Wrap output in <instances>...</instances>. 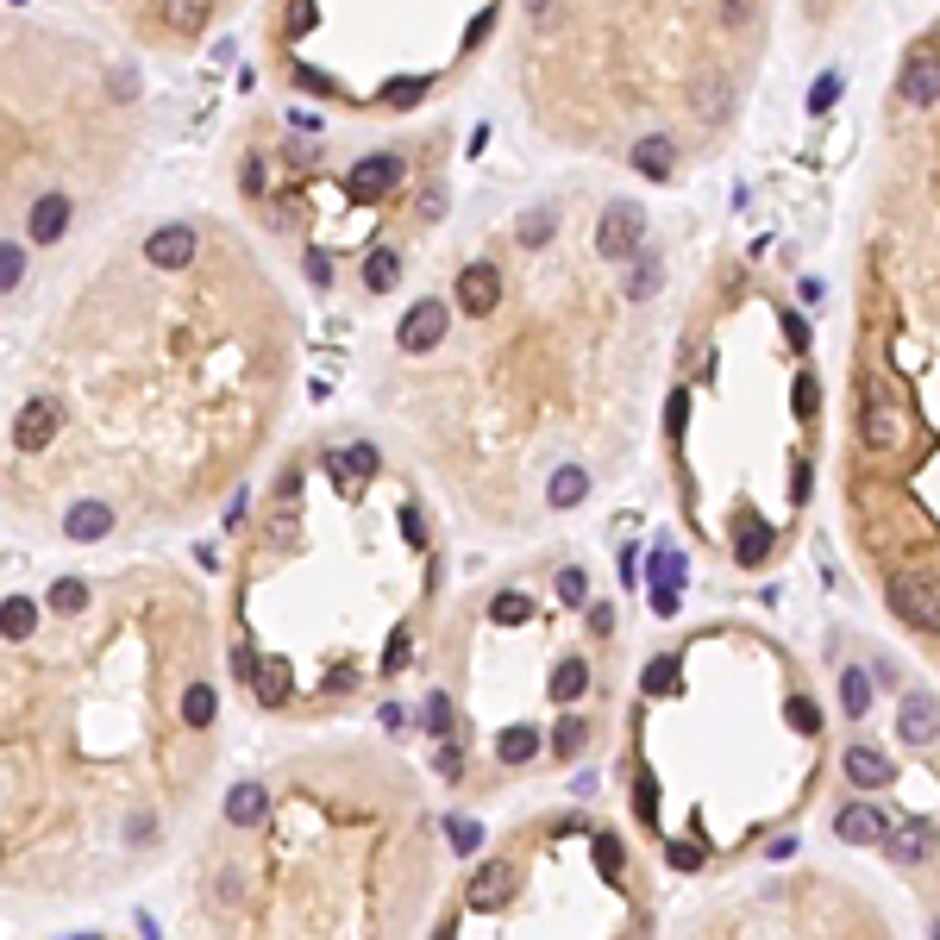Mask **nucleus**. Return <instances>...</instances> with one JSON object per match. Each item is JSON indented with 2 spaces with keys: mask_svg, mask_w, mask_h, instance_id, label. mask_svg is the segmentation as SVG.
<instances>
[{
  "mask_svg": "<svg viewBox=\"0 0 940 940\" xmlns=\"http://www.w3.org/2000/svg\"><path fill=\"white\" fill-rule=\"evenodd\" d=\"M302 307L245 232L145 220L63 288L0 389V527L95 552L213 520L283 445Z\"/></svg>",
  "mask_w": 940,
  "mask_h": 940,
  "instance_id": "nucleus-1",
  "label": "nucleus"
},
{
  "mask_svg": "<svg viewBox=\"0 0 940 940\" xmlns=\"http://www.w3.org/2000/svg\"><path fill=\"white\" fill-rule=\"evenodd\" d=\"M226 747V646L189 564H70L0 590V916H82L176 865Z\"/></svg>",
  "mask_w": 940,
  "mask_h": 940,
  "instance_id": "nucleus-2",
  "label": "nucleus"
},
{
  "mask_svg": "<svg viewBox=\"0 0 940 940\" xmlns=\"http://www.w3.org/2000/svg\"><path fill=\"white\" fill-rule=\"evenodd\" d=\"M232 515L220 564V646L232 709L276 733L402 721L445 602L440 508L383 426L283 433Z\"/></svg>",
  "mask_w": 940,
  "mask_h": 940,
  "instance_id": "nucleus-3",
  "label": "nucleus"
},
{
  "mask_svg": "<svg viewBox=\"0 0 940 940\" xmlns=\"http://www.w3.org/2000/svg\"><path fill=\"white\" fill-rule=\"evenodd\" d=\"M440 822L389 740L320 728L213 790L182 846L176 921L220 940L433 928Z\"/></svg>",
  "mask_w": 940,
  "mask_h": 940,
  "instance_id": "nucleus-4",
  "label": "nucleus"
},
{
  "mask_svg": "<svg viewBox=\"0 0 940 940\" xmlns=\"http://www.w3.org/2000/svg\"><path fill=\"white\" fill-rule=\"evenodd\" d=\"M232 189L295 257L307 295L339 314L389 302L408 276V239L445 213V182L408 145H370L332 163L327 119L302 107L283 119L276 145L239 151Z\"/></svg>",
  "mask_w": 940,
  "mask_h": 940,
  "instance_id": "nucleus-5",
  "label": "nucleus"
},
{
  "mask_svg": "<svg viewBox=\"0 0 940 940\" xmlns=\"http://www.w3.org/2000/svg\"><path fill=\"white\" fill-rule=\"evenodd\" d=\"M44 70L32 44H0V320L20 314L82 239L114 157V119L138 107L133 63H101L44 114L25 107Z\"/></svg>",
  "mask_w": 940,
  "mask_h": 940,
  "instance_id": "nucleus-6",
  "label": "nucleus"
},
{
  "mask_svg": "<svg viewBox=\"0 0 940 940\" xmlns=\"http://www.w3.org/2000/svg\"><path fill=\"white\" fill-rule=\"evenodd\" d=\"M590 232H595V251H602V257L627 264V257H640V251H646V232H653V220H646V208H640V201L614 194V201H602V208H595Z\"/></svg>",
  "mask_w": 940,
  "mask_h": 940,
  "instance_id": "nucleus-7",
  "label": "nucleus"
},
{
  "mask_svg": "<svg viewBox=\"0 0 940 940\" xmlns=\"http://www.w3.org/2000/svg\"><path fill=\"white\" fill-rule=\"evenodd\" d=\"M890 614L897 621H909L916 634H940V577H928V571H902V577H890Z\"/></svg>",
  "mask_w": 940,
  "mask_h": 940,
  "instance_id": "nucleus-8",
  "label": "nucleus"
},
{
  "mask_svg": "<svg viewBox=\"0 0 940 940\" xmlns=\"http://www.w3.org/2000/svg\"><path fill=\"white\" fill-rule=\"evenodd\" d=\"M897 95L909 101V107H934L940 101V44L921 39L902 51V70H897Z\"/></svg>",
  "mask_w": 940,
  "mask_h": 940,
  "instance_id": "nucleus-9",
  "label": "nucleus"
},
{
  "mask_svg": "<svg viewBox=\"0 0 940 940\" xmlns=\"http://www.w3.org/2000/svg\"><path fill=\"white\" fill-rule=\"evenodd\" d=\"M677 138L672 133H640L634 145H627V163H634L640 176H646V182H672L677 176Z\"/></svg>",
  "mask_w": 940,
  "mask_h": 940,
  "instance_id": "nucleus-10",
  "label": "nucleus"
},
{
  "mask_svg": "<svg viewBox=\"0 0 940 940\" xmlns=\"http://www.w3.org/2000/svg\"><path fill=\"white\" fill-rule=\"evenodd\" d=\"M897 733L909 740V747H934L940 740V703L928 690H909L897 703Z\"/></svg>",
  "mask_w": 940,
  "mask_h": 940,
  "instance_id": "nucleus-11",
  "label": "nucleus"
},
{
  "mask_svg": "<svg viewBox=\"0 0 940 940\" xmlns=\"http://www.w3.org/2000/svg\"><path fill=\"white\" fill-rule=\"evenodd\" d=\"M884 859L890 865H921V859H934L940 853V834L928 822H909V827H884Z\"/></svg>",
  "mask_w": 940,
  "mask_h": 940,
  "instance_id": "nucleus-12",
  "label": "nucleus"
},
{
  "mask_svg": "<svg viewBox=\"0 0 940 940\" xmlns=\"http://www.w3.org/2000/svg\"><path fill=\"white\" fill-rule=\"evenodd\" d=\"M884 809L878 803H846L841 815H834V834H841L846 846H878L884 841Z\"/></svg>",
  "mask_w": 940,
  "mask_h": 940,
  "instance_id": "nucleus-13",
  "label": "nucleus"
},
{
  "mask_svg": "<svg viewBox=\"0 0 940 940\" xmlns=\"http://www.w3.org/2000/svg\"><path fill=\"white\" fill-rule=\"evenodd\" d=\"M846 778H853V784L859 790H884V784H897V765H890V759H884L878 747H846Z\"/></svg>",
  "mask_w": 940,
  "mask_h": 940,
  "instance_id": "nucleus-14",
  "label": "nucleus"
},
{
  "mask_svg": "<svg viewBox=\"0 0 940 940\" xmlns=\"http://www.w3.org/2000/svg\"><path fill=\"white\" fill-rule=\"evenodd\" d=\"M765 558H771V527L759 515H740L733 520V564L752 571V564H765Z\"/></svg>",
  "mask_w": 940,
  "mask_h": 940,
  "instance_id": "nucleus-15",
  "label": "nucleus"
},
{
  "mask_svg": "<svg viewBox=\"0 0 940 940\" xmlns=\"http://www.w3.org/2000/svg\"><path fill=\"white\" fill-rule=\"evenodd\" d=\"M859 433H865V445H897L902 440V421L878 402V395H872V389H865V426H859Z\"/></svg>",
  "mask_w": 940,
  "mask_h": 940,
  "instance_id": "nucleus-16",
  "label": "nucleus"
},
{
  "mask_svg": "<svg viewBox=\"0 0 940 940\" xmlns=\"http://www.w3.org/2000/svg\"><path fill=\"white\" fill-rule=\"evenodd\" d=\"M715 7H721V32H728V39L759 32V13H765V0H715Z\"/></svg>",
  "mask_w": 940,
  "mask_h": 940,
  "instance_id": "nucleus-17",
  "label": "nucleus"
},
{
  "mask_svg": "<svg viewBox=\"0 0 940 940\" xmlns=\"http://www.w3.org/2000/svg\"><path fill=\"white\" fill-rule=\"evenodd\" d=\"M841 709L853 715V721L872 709V677H865V672H846V677H841Z\"/></svg>",
  "mask_w": 940,
  "mask_h": 940,
  "instance_id": "nucleus-18",
  "label": "nucleus"
},
{
  "mask_svg": "<svg viewBox=\"0 0 940 940\" xmlns=\"http://www.w3.org/2000/svg\"><path fill=\"white\" fill-rule=\"evenodd\" d=\"M665 865L672 872H703L709 865V841H672L665 846Z\"/></svg>",
  "mask_w": 940,
  "mask_h": 940,
  "instance_id": "nucleus-19",
  "label": "nucleus"
},
{
  "mask_svg": "<svg viewBox=\"0 0 940 940\" xmlns=\"http://www.w3.org/2000/svg\"><path fill=\"white\" fill-rule=\"evenodd\" d=\"M784 715H790V728H796V733H822V709H815L809 696H790Z\"/></svg>",
  "mask_w": 940,
  "mask_h": 940,
  "instance_id": "nucleus-20",
  "label": "nucleus"
},
{
  "mask_svg": "<svg viewBox=\"0 0 940 940\" xmlns=\"http://www.w3.org/2000/svg\"><path fill=\"white\" fill-rule=\"evenodd\" d=\"M653 577H658V590H677V583H684V558H677L672 546H658V552H653Z\"/></svg>",
  "mask_w": 940,
  "mask_h": 940,
  "instance_id": "nucleus-21",
  "label": "nucleus"
},
{
  "mask_svg": "<svg viewBox=\"0 0 940 940\" xmlns=\"http://www.w3.org/2000/svg\"><path fill=\"white\" fill-rule=\"evenodd\" d=\"M834 101H841V70H827V76L809 88V114H827Z\"/></svg>",
  "mask_w": 940,
  "mask_h": 940,
  "instance_id": "nucleus-22",
  "label": "nucleus"
},
{
  "mask_svg": "<svg viewBox=\"0 0 940 940\" xmlns=\"http://www.w3.org/2000/svg\"><path fill=\"white\" fill-rule=\"evenodd\" d=\"M790 408H796V414H815V408H822V389H815V377H796V389H790Z\"/></svg>",
  "mask_w": 940,
  "mask_h": 940,
  "instance_id": "nucleus-23",
  "label": "nucleus"
},
{
  "mask_svg": "<svg viewBox=\"0 0 940 940\" xmlns=\"http://www.w3.org/2000/svg\"><path fill=\"white\" fill-rule=\"evenodd\" d=\"M213 7H226V0H213ZM133 13H138V25L157 39V13H163V0H133Z\"/></svg>",
  "mask_w": 940,
  "mask_h": 940,
  "instance_id": "nucleus-24",
  "label": "nucleus"
},
{
  "mask_svg": "<svg viewBox=\"0 0 940 940\" xmlns=\"http://www.w3.org/2000/svg\"><path fill=\"white\" fill-rule=\"evenodd\" d=\"M784 339L796 351H809V320H803V314H784Z\"/></svg>",
  "mask_w": 940,
  "mask_h": 940,
  "instance_id": "nucleus-25",
  "label": "nucleus"
},
{
  "mask_svg": "<svg viewBox=\"0 0 940 940\" xmlns=\"http://www.w3.org/2000/svg\"><path fill=\"white\" fill-rule=\"evenodd\" d=\"M790 501H809V464H790Z\"/></svg>",
  "mask_w": 940,
  "mask_h": 940,
  "instance_id": "nucleus-26",
  "label": "nucleus"
}]
</instances>
